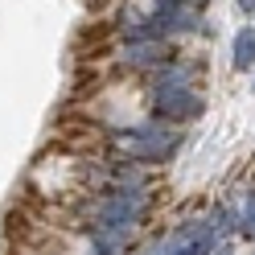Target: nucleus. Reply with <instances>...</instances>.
<instances>
[{
    "instance_id": "obj_1",
    "label": "nucleus",
    "mask_w": 255,
    "mask_h": 255,
    "mask_svg": "<svg viewBox=\"0 0 255 255\" xmlns=\"http://www.w3.org/2000/svg\"><path fill=\"white\" fill-rule=\"evenodd\" d=\"M144 210V198L136 194V189H120V194H111L99 202V231H124L132 227Z\"/></svg>"
},
{
    "instance_id": "obj_2",
    "label": "nucleus",
    "mask_w": 255,
    "mask_h": 255,
    "mask_svg": "<svg viewBox=\"0 0 255 255\" xmlns=\"http://www.w3.org/2000/svg\"><path fill=\"white\" fill-rule=\"evenodd\" d=\"M124 144L132 148V156H144V161H161V156L177 144L165 128H136V132H124Z\"/></svg>"
},
{
    "instance_id": "obj_3",
    "label": "nucleus",
    "mask_w": 255,
    "mask_h": 255,
    "mask_svg": "<svg viewBox=\"0 0 255 255\" xmlns=\"http://www.w3.org/2000/svg\"><path fill=\"white\" fill-rule=\"evenodd\" d=\"M156 111H161V116L181 120V116H194V111H198V99H194L185 87H165L161 95H156Z\"/></svg>"
},
{
    "instance_id": "obj_4",
    "label": "nucleus",
    "mask_w": 255,
    "mask_h": 255,
    "mask_svg": "<svg viewBox=\"0 0 255 255\" xmlns=\"http://www.w3.org/2000/svg\"><path fill=\"white\" fill-rule=\"evenodd\" d=\"M235 62L239 66H251L255 62V29H243V33L235 37Z\"/></svg>"
},
{
    "instance_id": "obj_5",
    "label": "nucleus",
    "mask_w": 255,
    "mask_h": 255,
    "mask_svg": "<svg viewBox=\"0 0 255 255\" xmlns=\"http://www.w3.org/2000/svg\"><path fill=\"white\" fill-rule=\"evenodd\" d=\"M156 54H161V45H156V41H144V45H132V50H128V62H140V66H144V62H152Z\"/></svg>"
},
{
    "instance_id": "obj_6",
    "label": "nucleus",
    "mask_w": 255,
    "mask_h": 255,
    "mask_svg": "<svg viewBox=\"0 0 255 255\" xmlns=\"http://www.w3.org/2000/svg\"><path fill=\"white\" fill-rule=\"evenodd\" d=\"M243 231L255 239V198H251V206H247V218H243Z\"/></svg>"
}]
</instances>
